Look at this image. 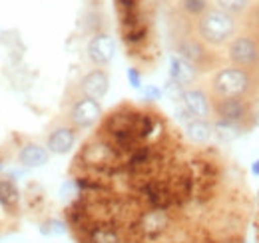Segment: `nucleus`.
I'll return each mask as SVG.
<instances>
[{
    "mask_svg": "<svg viewBox=\"0 0 259 243\" xmlns=\"http://www.w3.org/2000/svg\"><path fill=\"white\" fill-rule=\"evenodd\" d=\"M213 100V98H211ZM257 120V112L253 110L249 98H229V100H213V128L215 132H231L239 134Z\"/></svg>",
    "mask_w": 259,
    "mask_h": 243,
    "instance_id": "nucleus-2",
    "label": "nucleus"
},
{
    "mask_svg": "<svg viewBox=\"0 0 259 243\" xmlns=\"http://www.w3.org/2000/svg\"><path fill=\"white\" fill-rule=\"evenodd\" d=\"M255 86H257L255 72L227 64L213 72V76L209 80V96L213 100L249 98L255 90Z\"/></svg>",
    "mask_w": 259,
    "mask_h": 243,
    "instance_id": "nucleus-1",
    "label": "nucleus"
},
{
    "mask_svg": "<svg viewBox=\"0 0 259 243\" xmlns=\"http://www.w3.org/2000/svg\"><path fill=\"white\" fill-rule=\"evenodd\" d=\"M126 78H128V84L134 88V90H142V88H144V80H142V72H140V68L130 66L128 72H126Z\"/></svg>",
    "mask_w": 259,
    "mask_h": 243,
    "instance_id": "nucleus-17",
    "label": "nucleus"
},
{
    "mask_svg": "<svg viewBox=\"0 0 259 243\" xmlns=\"http://www.w3.org/2000/svg\"><path fill=\"white\" fill-rule=\"evenodd\" d=\"M176 54L184 60H188L190 64H194L195 68L201 72V70H207L213 66V54L209 52V48L195 36V34H182L176 38Z\"/></svg>",
    "mask_w": 259,
    "mask_h": 243,
    "instance_id": "nucleus-6",
    "label": "nucleus"
},
{
    "mask_svg": "<svg viewBox=\"0 0 259 243\" xmlns=\"http://www.w3.org/2000/svg\"><path fill=\"white\" fill-rule=\"evenodd\" d=\"M102 116H104V110H102V104L98 100H92L88 96H78L70 104L66 120L72 128H76L80 132V130L94 128L98 122H102Z\"/></svg>",
    "mask_w": 259,
    "mask_h": 243,
    "instance_id": "nucleus-5",
    "label": "nucleus"
},
{
    "mask_svg": "<svg viewBox=\"0 0 259 243\" xmlns=\"http://www.w3.org/2000/svg\"><path fill=\"white\" fill-rule=\"evenodd\" d=\"M78 140V130L72 128L68 122L56 126L54 130H50L48 138H46V150L50 152V155H66L74 150Z\"/></svg>",
    "mask_w": 259,
    "mask_h": 243,
    "instance_id": "nucleus-10",
    "label": "nucleus"
},
{
    "mask_svg": "<svg viewBox=\"0 0 259 243\" xmlns=\"http://www.w3.org/2000/svg\"><path fill=\"white\" fill-rule=\"evenodd\" d=\"M184 134L195 146H205L215 136V128L211 120H190L184 124Z\"/></svg>",
    "mask_w": 259,
    "mask_h": 243,
    "instance_id": "nucleus-13",
    "label": "nucleus"
},
{
    "mask_svg": "<svg viewBox=\"0 0 259 243\" xmlns=\"http://www.w3.org/2000/svg\"><path fill=\"white\" fill-rule=\"evenodd\" d=\"M110 90V74L106 68H92L88 70L80 82H78V92L80 96H88L92 100H102Z\"/></svg>",
    "mask_w": 259,
    "mask_h": 243,
    "instance_id": "nucleus-9",
    "label": "nucleus"
},
{
    "mask_svg": "<svg viewBox=\"0 0 259 243\" xmlns=\"http://www.w3.org/2000/svg\"><path fill=\"white\" fill-rule=\"evenodd\" d=\"M116 50H118V46H116L114 36L110 32L100 30L90 36L88 46H86V56L96 68H106L108 64H112Z\"/></svg>",
    "mask_w": 259,
    "mask_h": 243,
    "instance_id": "nucleus-8",
    "label": "nucleus"
},
{
    "mask_svg": "<svg viewBox=\"0 0 259 243\" xmlns=\"http://www.w3.org/2000/svg\"><path fill=\"white\" fill-rule=\"evenodd\" d=\"M227 60L249 72H259V36L243 32L235 34L227 44Z\"/></svg>",
    "mask_w": 259,
    "mask_h": 243,
    "instance_id": "nucleus-4",
    "label": "nucleus"
},
{
    "mask_svg": "<svg viewBox=\"0 0 259 243\" xmlns=\"http://www.w3.org/2000/svg\"><path fill=\"white\" fill-rule=\"evenodd\" d=\"M237 32V18L211 6L195 20V36L207 48L227 46Z\"/></svg>",
    "mask_w": 259,
    "mask_h": 243,
    "instance_id": "nucleus-3",
    "label": "nucleus"
},
{
    "mask_svg": "<svg viewBox=\"0 0 259 243\" xmlns=\"http://www.w3.org/2000/svg\"><path fill=\"white\" fill-rule=\"evenodd\" d=\"M50 161V152L38 142H26L18 150V164L24 168H42Z\"/></svg>",
    "mask_w": 259,
    "mask_h": 243,
    "instance_id": "nucleus-12",
    "label": "nucleus"
},
{
    "mask_svg": "<svg viewBox=\"0 0 259 243\" xmlns=\"http://www.w3.org/2000/svg\"><path fill=\"white\" fill-rule=\"evenodd\" d=\"M20 189L14 180L10 178H0V208L8 213H16L20 210Z\"/></svg>",
    "mask_w": 259,
    "mask_h": 243,
    "instance_id": "nucleus-14",
    "label": "nucleus"
},
{
    "mask_svg": "<svg viewBox=\"0 0 259 243\" xmlns=\"http://www.w3.org/2000/svg\"><path fill=\"white\" fill-rule=\"evenodd\" d=\"M176 102H180V106L190 116V120H211L213 118V100L205 88H199V86L184 88Z\"/></svg>",
    "mask_w": 259,
    "mask_h": 243,
    "instance_id": "nucleus-7",
    "label": "nucleus"
},
{
    "mask_svg": "<svg viewBox=\"0 0 259 243\" xmlns=\"http://www.w3.org/2000/svg\"><path fill=\"white\" fill-rule=\"evenodd\" d=\"M199 76V70L195 68L194 64H190L188 60L180 58L178 54H171L169 56V84L184 90V88H190L194 86L195 80Z\"/></svg>",
    "mask_w": 259,
    "mask_h": 243,
    "instance_id": "nucleus-11",
    "label": "nucleus"
},
{
    "mask_svg": "<svg viewBox=\"0 0 259 243\" xmlns=\"http://www.w3.org/2000/svg\"><path fill=\"white\" fill-rule=\"evenodd\" d=\"M251 174H253L255 178H259V159H255V161L251 164Z\"/></svg>",
    "mask_w": 259,
    "mask_h": 243,
    "instance_id": "nucleus-20",
    "label": "nucleus"
},
{
    "mask_svg": "<svg viewBox=\"0 0 259 243\" xmlns=\"http://www.w3.org/2000/svg\"><path fill=\"white\" fill-rule=\"evenodd\" d=\"M253 26H255V36H259V4L255 8V14H253Z\"/></svg>",
    "mask_w": 259,
    "mask_h": 243,
    "instance_id": "nucleus-19",
    "label": "nucleus"
},
{
    "mask_svg": "<svg viewBox=\"0 0 259 243\" xmlns=\"http://www.w3.org/2000/svg\"><path fill=\"white\" fill-rule=\"evenodd\" d=\"M142 96H144L146 102H158V100H162L163 90L162 88H158L156 84H148V86L142 88Z\"/></svg>",
    "mask_w": 259,
    "mask_h": 243,
    "instance_id": "nucleus-18",
    "label": "nucleus"
},
{
    "mask_svg": "<svg viewBox=\"0 0 259 243\" xmlns=\"http://www.w3.org/2000/svg\"><path fill=\"white\" fill-rule=\"evenodd\" d=\"M180 8H182V12L186 14V16H190V18H199L205 10H209L211 6H209V0H180Z\"/></svg>",
    "mask_w": 259,
    "mask_h": 243,
    "instance_id": "nucleus-16",
    "label": "nucleus"
},
{
    "mask_svg": "<svg viewBox=\"0 0 259 243\" xmlns=\"http://www.w3.org/2000/svg\"><path fill=\"white\" fill-rule=\"evenodd\" d=\"M213 6L227 12L233 18H239L251 8V0H213Z\"/></svg>",
    "mask_w": 259,
    "mask_h": 243,
    "instance_id": "nucleus-15",
    "label": "nucleus"
}]
</instances>
